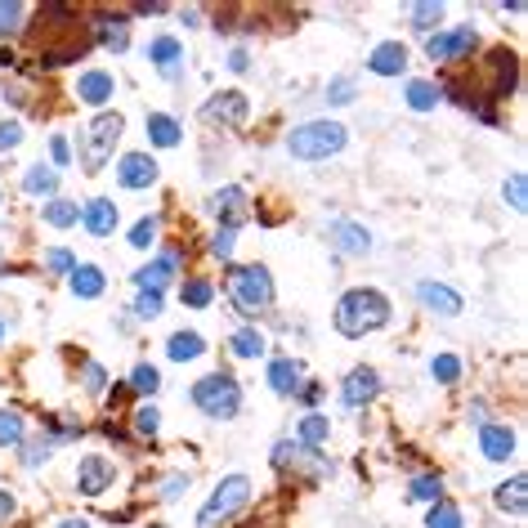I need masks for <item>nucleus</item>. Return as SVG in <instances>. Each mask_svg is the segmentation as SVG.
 <instances>
[{
	"label": "nucleus",
	"mask_w": 528,
	"mask_h": 528,
	"mask_svg": "<svg viewBox=\"0 0 528 528\" xmlns=\"http://www.w3.org/2000/svg\"><path fill=\"white\" fill-rule=\"evenodd\" d=\"M228 68L242 72V68H246V50H233V54H228Z\"/></svg>",
	"instance_id": "obj_52"
},
{
	"label": "nucleus",
	"mask_w": 528,
	"mask_h": 528,
	"mask_svg": "<svg viewBox=\"0 0 528 528\" xmlns=\"http://www.w3.org/2000/svg\"><path fill=\"white\" fill-rule=\"evenodd\" d=\"M246 501H251V479H246V474L219 479V488L210 492V501H206L202 515H197V528H219V524H228L237 510H246Z\"/></svg>",
	"instance_id": "obj_5"
},
{
	"label": "nucleus",
	"mask_w": 528,
	"mask_h": 528,
	"mask_svg": "<svg viewBox=\"0 0 528 528\" xmlns=\"http://www.w3.org/2000/svg\"><path fill=\"white\" fill-rule=\"evenodd\" d=\"M350 99H354V81H336L327 90V103H350Z\"/></svg>",
	"instance_id": "obj_48"
},
{
	"label": "nucleus",
	"mask_w": 528,
	"mask_h": 528,
	"mask_svg": "<svg viewBox=\"0 0 528 528\" xmlns=\"http://www.w3.org/2000/svg\"><path fill=\"white\" fill-rule=\"evenodd\" d=\"M269 385H274V394L296 399V394L305 390V367H301L296 359H274V363H269Z\"/></svg>",
	"instance_id": "obj_12"
},
{
	"label": "nucleus",
	"mask_w": 528,
	"mask_h": 528,
	"mask_svg": "<svg viewBox=\"0 0 528 528\" xmlns=\"http://www.w3.org/2000/svg\"><path fill=\"white\" fill-rule=\"evenodd\" d=\"M417 296H421V305H430V309L443 314V318L461 314V296H457L452 287H443V283H417Z\"/></svg>",
	"instance_id": "obj_15"
},
{
	"label": "nucleus",
	"mask_w": 528,
	"mask_h": 528,
	"mask_svg": "<svg viewBox=\"0 0 528 528\" xmlns=\"http://www.w3.org/2000/svg\"><path fill=\"white\" fill-rule=\"evenodd\" d=\"M81 219H86V228H90L95 237H108V233L117 228V206H112V197H95V202H86Z\"/></svg>",
	"instance_id": "obj_18"
},
{
	"label": "nucleus",
	"mask_w": 528,
	"mask_h": 528,
	"mask_svg": "<svg viewBox=\"0 0 528 528\" xmlns=\"http://www.w3.org/2000/svg\"><path fill=\"white\" fill-rule=\"evenodd\" d=\"M408 492H412L417 501H439V492H443V479H439V474H417Z\"/></svg>",
	"instance_id": "obj_38"
},
{
	"label": "nucleus",
	"mask_w": 528,
	"mask_h": 528,
	"mask_svg": "<svg viewBox=\"0 0 528 528\" xmlns=\"http://www.w3.org/2000/svg\"><path fill=\"white\" fill-rule=\"evenodd\" d=\"M367 68H372L376 77H399V72L408 68V50H403V45H394V41H385V45H376V50H372Z\"/></svg>",
	"instance_id": "obj_21"
},
{
	"label": "nucleus",
	"mask_w": 528,
	"mask_h": 528,
	"mask_svg": "<svg viewBox=\"0 0 528 528\" xmlns=\"http://www.w3.org/2000/svg\"><path fill=\"white\" fill-rule=\"evenodd\" d=\"M117 184L130 188V193L153 188V184H157V161H153L148 153H126V157L117 161Z\"/></svg>",
	"instance_id": "obj_8"
},
{
	"label": "nucleus",
	"mask_w": 528,
	"mask_h": 528,
	"mask_svg": "<svg viewBox=\"0 0 528 528\" xmlns=\"http://www.w3.org/2000/svg\"><path fill=\"white\" fill-rule=\"evenodd\" d=\"M175 269H179V251H161L153 264H144V269L135 274V287L139 292H161L175 278Z\"/></svg>",
	"instance_id": "obj_11"
},
{
	"label": "nucleus",
	"mask_w": 528,
	"mask_h": 528,
	"mask_svg": "<svg viewBox=\"0 0 528 528\" xmlns=\"http://www.w3.org/2000/svg\"><path fill=\"white\" fill-rule=\"evenodd\" d=\"M23 188H28L32 197H54V188H59L54 166H32V170L23 175Z\"/></svg>",
	"instance_id": "obj_28"
},
{
	"label": "nucleus",
	"mask_w": 528,
	"mask_h": 528,
	"mask_svg": "<svg viewBox=\"0 0 528 528\" xmlns=\"http://www.w3.org/2000/svg\"><path fill=\"white\" fill-rule=\"evenodd\" d=\"M233 237H237V228L215 233V260H228V255H233Z\"/></svg>",
	"instance_id": "obj_47"
},
{
	"label": "nucleus",
	"mask_w": 528,
	"mask_h": 528,
	"mask_svg": "<svg viewBox=\"0 0 528 528\" xmlns=\"http://www.w3.org/2000/svg\"><path fill=\"white\" fill-rule=\"evenodd\" d=\"M148 139H153L157 148H175V144L184 139V130H179V121H175V117L153 112V117H148Z\"/></svg>",
	"instance_id": "obj_24"
},
{
	"label": "nucleus",
	"mask_w": 528,
	"mask_h": 528,
	"mask_svg": "<svg viewBox=\"0 0 528 528\" xmlns=\"http://www.w3.org/2000/svg\"><path fill=\"white\" fill-rule=\"evenodd\" d=\"M59 528H90V524H86V519H63Z\"/></svg>",
	"instance_id": "obj_54"
},
{
	"label": "nucleus",
	"mask_w": 528,
	"mask_h": 528,
	"mask_svg": "<svg viewBox=\"0 0 528 528\" xmlns=\"http://www.w3.org/2000/svg\"><path fill=\"white\" fill-rule=\"evenodd\" d=\"M376 390H381V376H376L372 367H354V372L345 376V385H341V403H345V408H363V403L376 399Z\"/></svg>",
	"instance_id": "obj_10"
},
{
	"label": "nucleus",
	"mask_w": 528,
	"mask_h": 528,
	"mask_svg": "<svg viewBox=\"0 0 528 528\" xmlns=\"http://www.w3.org/2000/svg\"><path fill=\"white\" fill-rule=\"evenodd\" d=\"M157 425H161V412H157L153 403H144V408L135 412V430H139L144 439H153V434H157Z\"/></svg>",
	"instance_id": "obj_41"
},
{
	"label": "nucleus",
	"mask_w": 528,
	"mask_h": 528,
	"mask_svg": "<svg viewBox=\"0 0 528 528\" xmlns=\"http://www.w3.org/2000/svg\"><path fill=\"white\" fill-rule=\"evenodd\" d=\"M350 130L341 121H305L287 135V153L301 157V161H323V157H336L345 148Z\"/></svg>",
	"instance_id": "obj_2"
},
{
	"label": "nucleus",
	"mask_w": 528,
	"mask_h": 528,
	"mask_svg": "<svg viewBox=\"0 0 528 528\" xmlns=\"http://www.w3.org/2000/svg\"><path fill=\"white\" fill-rule=\"evenodd\" d=\"M135 314H139V318H157V314H161V292H139Z\"/></svg>",
	"instance_id": "obj_43"
},
{
	"label": "nucleus",
	"mask_w": 528,
	"mask_h": 528,
	"mask_svg": "<svg viewBox=\"0 0 528 528\" xmlns=\"http://www.w3.org/2000/svg\"><path fill=\"white\" fill-rule=\"evenodd\" d=\"M23 10H28V5H19V0H10V5H0V37L19 32V23H23Z\"/></svg>",
	"instance_id": "obj_42"
},
{
	"label": "nucleus",
	"mask_w": 528,
	"mask_h": 528,
	"mask_svg": "<svg viewBox=\"0 0 528 528\" xmlns=\"http://www.w3.org/2000/svg\"><path fill=\"white\" fill-rule=\"evenodd\" d=\"M77 202H63V197H54L50 206H45V224H54V228H72L77 224Z\"/></svg>",
	"instance_id": "obj_33"
},
{
	"label": "nucleus",
	"mask_w": 528,
	"mask_h": 528,
	"mask_svg": "<svg viewBox=\"0 0 528 528\" xmlns=\"http://www.w3.org/2000/svg\"><path fill=\"white\" fill-rule=\"evenodd\" d=\"M474 45H479L474 28H452V32H434V37L425 41V54H430L434 63H448V59L474 54Z\"/></svg>",
	"instance_id": "obj_7"
},
{
	"label": "nucleus",
	"mask_w": 528,
	"mask_h": 528,
	"mask_svg": "<svg viewBox=\"0 0 528 528\" xmlns=\"http://www.w3.org/2000/svg\"><path fill=\"white\" fill-rule=\"evenodd\" d=\"M121 130H126L121 112H99V117H90V126H86V170H99V166H103V157L112 153V144L121 139Z\"/></svg>",
	"instance_id": "obj_6"
},
{
	"label": "nucleus",
	"mask_w": 528,
	"mask_h": 528,
	"mask_svg": "<svg viewBox=\"0 0 528 528\" xmlns=\"http://www.w3.org/2000/svg\"><path fill=\"white\" fill-rule=\"evenodd\" d=\"M166 354H170L175 363H184V359H202V354H206V341H202L197 332H175V336L166 341Z\"/></svg>",
	"instance_id": "obj_26"
},
{
	"label": "nucleus",
	"mask_w": 528,
	"mask_h": 528,
	"mask_svg": "<svg viewBox=\"0 0 528 528\" xmlns=\"http://www.w3.org/2000/svg\"><path fill=\"white\" fill-rule=\"evenodd\" d=\"M466 519H461V510L452 506V501H434L430 506V515H425V528H461Z\"/></svg>",
	"instance_id": "obj_32"
},
{
	"label": "nucleus",
	"mask_w": 528,
	"mask_h": 528,
	"mask_svg": "<svg viewBox=\"0 0 528 528\" xmlns=\"http://www.w3.org/2000/svg\"><path fill=\"white\" fill-rule=\"evenodd\" d=\"M439 23H443V5H430V0H425V5H412V28L417 32H430Z\"/></svg>",
	"instance_id": "obj_35"
},
{
	"label": "nucleus",
	"mask_w": 528,
	"mask_h": 528,
	"mask_svg": "<svg viewBox=\"0 0 528 528\" xmlns=\"http://www.w3.org/2000/svg\"><path fill=\"white\" fill-rule=\"evenodd\" d=\"M210 210L219 215V224L224 228H242V215H246V193L242 188H219L215 197H210Z\"/></svg>",
	"instance_id": "obj_13"
},
{
	"label": "nucleus",
	"mask_w": 528,
	"mask_h": 528,
	"mask_svg": "<svg viewBox=\"0 0 528 528\" xmlns=\"http://www.w3.org/2000/svg\"><path fill=\"white\" fill-rule=\"evenodd\" d=\"M153 528H161V524H153Z\"/></svg>",
	"instance_id": "obj_56"
},
{
	"label": "nucleus",
	"mask_w": 528,
	"mask_h": 528,
	"mask_svg": "<svg viewBox=\"0 0 528 528\" xmlns=\"http://www.w3.org/2000/svg\"><path fill=\"white\" fill-rule=\"evenodd\" d=\"M112 86H117V81H112L108 72H86L81 86H77V95H81L86 103H108V99H112Z\"/></svg>",
	"instance_id": "obj_25"
},
{
	"label": "nucleus",
	"mask_w": 528,
	"mask_h": 528,
	"mask_svg": "<svg viewBox=\"0 0 528 528\" xmlns=\"http://www.w3.org/2000/svg\"><path fill=\"white\" fill-rule=\"evenodd\" d=\"M296 439H301L305 448H323V443L332 439V421H327V417H318V412H309V417L296 425Z\"/></svg>",
	"instance_id": "obj_27"
},
{
	"label": "nucleus",
	"mask_w": 528,
	"mask_h": 528,
	"mask_svg": "<svg viewBox=\"0 0 528 528\" xmlns=\"http://www.w3.org/2000/svg\"><path fill=\"white\" fill-rule=\"evenodd\" d=\"M153 242H157V219H153V215H144V219L130 228V246H135V251H144V246H153Z\"/></svg>",
	"instance_id": "obj_39"
},
{
	"label": "nucleus",
	"mask_w": 528,
	"mask_h": 528,
	"mask_svg": "<svg viewBox=\"0 0 528 528\" xmlns=\"http://www.w3.org/2000/svg\"><path fill=\"white\" fill-rule=\"evenodd\" d=\"M385 323H390V301L376 287H354L336 305V332L350 336V341H359L367 332H381Z\"/></svg>",
	"instance_id": "obj_1"
},
{
	"label": "nucleus",
	"mask_w": 528,
	"mask_h": 528,
	"mask_svg": "<svg viewBox=\"0 0 528 528\" xmlns=\"http://www.w3.org/2000/svg\"><path fill=\"white\" fill-rule=\"evenodd\" d=\"M439 103V86L434 81H408V108L412 112H430Z\"/></svg>",
	"instance_id": "obj_29"
},
{
	"label": "nucleus",
	"mask_w": 528,
	"mask_h": 528,
	"mask_svg": "<svg viewBox=\"0 0 528 528\" xmlns=\"http://www.w3.org/2000/svg\"><path fill=\"white\" fill-rule=\"evenodd\" d=\"M19 448H23V466L28 470H37V466L50 461V439H23Z\"/></svg>",
	"instance_id": "obj_37"
},
{
	"label": "nucleus",
	"mask_w": 528,
	"mask_h": 528,
	"mask_svg": "<svg viewBox=\"0 0 528 528\" xmlns=\"http://www.w3.org/2000/svg\"><path fill=\"white\" fill-rule=\"evenodd\" d=\"M210 296H215V287H210L206 278H188V283H184V305L206 309V305H210Z\"/></svg>",
	"instance_id": "obj_34"
},
{
	"label": "nucleus",
	"mask_w": 528,
	"mask_h": 528,
	"mask_svg": "<svg viewBox=\"0 0 528 528\" xmlns=\"http://www.w3.org/2000/svg\"><path fill=\"white\" fill-rule=\"evenodd\" d=\"M23 443V417L14 408H0V448H19Z\"/></svg>",
	"instance_id": "obj_31"
},
{
	"label": "nucleus",
	"mask_w": 528,
	"mask_h": 528,
	"mask_svg": "<svg viewBox=\"0 0 528 528\" xmlns=\"http://www.w3.org/2000/svg\"><path fill=\"white\" fill-rule=\"evenodd\" d=\"M479 452H483L488 461H506V457L515 452V434H510L506 425H483V430H479Z\"/></svg>",
	"instance_id": "obj_22"
},
{
	"label": "nucleus",
	"mask_w": 528,
	"mask_h": 528,
	"mask_svg": "<svg viewBox=\"0 0 528 528\" xmlns=\"http://www.w3.org/2000/svg\"><path fill=\"white\" fill-rule=\"evenodd\" d=\"M45 264H50L54 274H72L77 269V255L72 251H45Z\"/></svg>",
	"instance_id": "obj_44"
},
{
	"label": "nucleus",
	"mask_w": 528,
	"mask_h": 528,
	"mask_svg": "<svg viewBox=\"0 0 528 528\" xmlns=\"http://www.w3.org/2000/svg\"><path fill=\"white\" fill-rule=\"evenodd\" d=\"M10 515H14V497H10V492H0V524H5Z\"/></svg>",
	"instance_id": "obj_51"
},
{
	"label": "nucleus",
	"mask_w": 528,
	"mask_h": 528,
	"mask_svg": "<svg viewBox=\"0 0 528 528\" xmlns=\"http://www.w3.org/2000/svg\"><path fill=\"white\" fill-rule=\"evenodd\" d=\"M332 242H336L345 255H363V251L372 246L367 228H363V224H354V219H341V224H332Z\"/></svg>",
	"instance_id": "obj_23"
},
{
	"label": "nucleus",
	"mask_w": 528,
	"mask_h": 528,
	"mask_svg": "<svg viewBox=\"0 0 528 528\" xmlns=\"http://www.w3.org/2000/svg\"><path fill=\"white\" fill-rule=\"evenodd\" d=\"M430 376L443 381V385H452V381L461 376V359H457V354H439V359L430 363Z\"/></svg>",
	"instance_id": "obj_36"
},
{
	"label": "nucleus",
	"mask_w": 528,
	"mask_h": 528,
	"mask_svg": "<svg viewBox=\"0 0 528 528\" xmlns=\"http://www.w3.org/2000/svg\"><path fill=\"white\" fill-rule=\"evenodd\" d=\"M193 403H197L206 417H215V421H233V417L242 412V385H237L228 372H210V376H202V381L193 385Z\"/></svg>",
	"instance_id": "obj_4"
},
{
	"label": "nucleus",
	"mask_w": 528,
	"mask_h": 528,
	"mask_svg": "<svg viewBox=\"0 0 528 528\" xmlns=\"http://www.w3.org/2000/svg\"><path fill=\"white\" fill-rule=\"evenodd\" d=\"M108 483H112V466H108L103 457H86V461H81V474H77V488H81L86 497H99Z\"/></svg>",
	"instance_id": "obj_19"
},
{
	"label": "nucleus",
	"mask_w": 528,
	"mask_h": 528,
	"mask_svg": "<svg viewBox=\"0 0 528 528\" xmlns=\"http://www.w3.org/2000/svg\"><path fill=\"white\" fill-rule=\"evenodd\" d=\"M228 296L242 314H264L274 305V278L264 264H233L228 269Z\"/></svg>",
	"instance_id": "obj_3"
},
{
	"label": "nucleus",
	"mask_w": 528,
	"mask_h": 528,
	"mask_svg": "<svg viewBox=\"0 0 528 528\" xmlns=\"http://www.w3.org/2000/svg\"><path fill=\"white\" fill-rule=\"evenodd\" d=\"M130 385H135L139 394H157V385H161V376H157V367H148V363H139V367L130 372Z\"/></svg>",
	"instance_id": "obj_40"
},
{
	"label": "nucleus",
	"mask_w": 528,
	"mask_h": 528,
	"mask_svg": "<svg viewBox=\"0 0 528 528\" xmlns=\"http://www.w3.org/2000/svg\"><path fill=\"white\" fill-rule=\"evenodd\" d=\"M68 278H72V296H77V301H95V296H103V287H108V278H103L99 264H77Z\"/></svg>",
	"instance_id": "obj_17"
},
{
	"label": "nucleus",
	"mask_w": 528,
	"mask_h": 528,
	"mask_svg": "<svg viewBox=\"0 0 528 528\" xmlns=\"http://www.w3.org/2000/svg\"><path fill=\"white\" fill-rule=\"evenodd\" d=\"M0 336H5V323H0Z\"/></svg>",
	"instance_id": "obj_55"
},
{
	"label": "nucleus",
	"mask_w": 528,
	"mask_h": 528,
	"mask_svg": "<svg viewBox=\"0 0 528 528\" xmlns=\"http://www.w3.org/2000/svg\"><path fill=\"white\" fill-rule=\"evenodd\" d=\"M50 153H54V166H68V161H72V153H68V139H63V135H54Z\"/></svg>",
	"instance_id": "obj_50"
},
{
	"label": "nucleus",
	"mask_w": 528,
	"mask_h": 528,
	"mask_svg": "<svg viewBox=\"0 0 528 528\" xmlns=\"http://www.w3.org/2000/svg\"><path fill=\"white\" fill-rule=\"evenodd\" d=\"M228 345H233V354H237V359H260V354H264V336H260L255 327L233 332V341H228Z\"/></svg>",
	"instance_id": "obj_30"
},
{
	"label": "nucleus",
	"mask_w": 528,
	"mask_h": 528,
	"mask_svg": "<svg viewBox=\"0 0 528 528\" xmlns=\"http://www.w3.org/2000/svg\"><path fill=\"white\" fill-rule=\"evenodd\" d=\"M95 28H99V45H103V50H112V54L130 50V23H126V19L99 14V19H95Z\"/></svg>",
	"instance_id": "obj_20"
},
{
	"label": "nucleus",
	"mask_w": 528,
	"mask_h": 528,
	"mask_svg": "<svg viewBox=\"0 0 528 528\" xmlns=\"http://www.w3.org/2000/svg\"><path fill=\"white\" fill-rule=\"evenodd\" d=\"M246 112H251V108H246V99H242L237 90H224V95H215V99L202 103V121H210V126H219V121H224V126H242Z\"/></svg>",
	"instance_id": "obj_9"
},
{
	"label": "nucleus",
	"mask_w": 528,
	"mask_h": 528,
	"mask_svg": "<svg viewBox=\"0 0 528 528\" xmlns=\"http://www.w3.org/2000/svg\"><path fill=\"white\" fill-rule=\"evenodd\" d=\"M184 488H188V479H170V483H166V497H175V492H184Z\"/></svg>",
	"instance_id": "obj_53"
},
{
	"label": "nucleus",
	"mask_w": 528,
	"mask_h": 528,
	"mask_svg": "<svg viewBox=\"0 0 528 528\" xmlns=\"http://www.w3.org/2000/svg\"><path fill=\"white\" fill-rule=\"evenodd\" d=\"M148 59L161 68V77H166V81H175V77H179V68H184V45H179L175 37H157V41L148 45Z\"/></svg>",
	"instance_id": "obj_14"
},
{
	"label": "nucleus",
	"mask_w": 528,
	"mask_h": 528,
	"mask_svg": "<svg viewBox=\"0 0 528 528\" xmlns=\"http://www.w3.org/2000/svg\"><path fill=\"white\" fill-rule=\"evenodd\" d=\"M492 497H497V506H501L506 515H515V519H519V515L528 510V474H510L506 483H497V492H492Z\"/></svg>",
	"instance_id": "obj_16"
},
{
	"label": "nucleus",
	"mask_w": 528,
	"mask_h": 528,
	"mask_svg": "<svg viewBox=\"0 0 528 528\" xmlns=\"http://www.w3.org/2000/svg\"><path fill=\"white\" fill-rule=\"evenodd\" d=\"M506 197H510V206H515V210H524V206H528V197H524V175H519V170L506 179Z\"/></svg>",
	"instance_id": "obj_45"
},
{
	"label": "nucleus",
	"mask_w": 528,
	"mask_h": 528,
	"mask_svg": "<svg viewBox=\"0 0 528 528\" xmlns=\"http://www.w3.org/2000/svg\"><path fill=\"white\" fill-rule=\"evenodd\" d=\"M23 139V126L19 121H0V148H14Z\"/></svg>",
	"instance_id": "obj_46"
},
{
	"label": "nucleus",
	"mask_w": 528,
	"mask_h": 528,
	"mask_svg": "<svg viewBox=\"0 0 528 528\" xmlns=\"http://www.w3.org/2000/svg\"><path fill=\"white\" fill-rule=\"evenodd\" d=\"M86 390H90V394L103 390V367H99V363H86Z\"/></svg>",
	"instance_id": "obj_49"
}]
</instances>
